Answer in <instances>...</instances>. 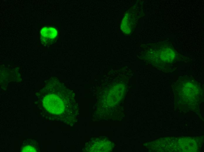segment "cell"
<instances>
[{
	"label": "cell",
	"instance_id": "1",
	"mask_svg": "<svg viewBox=\"0 0 204 152\" xmlns=\"http://www.w3.org/2000/svg\"><path fill=\"white\" fill-rule=\"evenodd\" d=\"M60 96L54 93L45 95L41 103L43 107L48 111L53 113H61L64 111L65 105Z\"/></svg>",
	"mask_w": 204,
	"mask_h": 152
},
{
	"label": "cell",
	"instance_id": "2",
	"mask_svg": "<svg viewBox=\"0 0 204 152\" xmlns=\"http://www.w3.org/2000/svg\"><path fill=\"white\" fill-rule=\"evenodd\" d=\"M40 36L43 43L46 45L51 44L54 43L58 38V31L55 27L44 26L40 31Z\"/></svg>",
	"mask_w": 204,
	"mask_h": 152
}]
</instances>
